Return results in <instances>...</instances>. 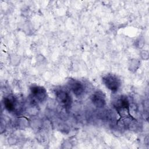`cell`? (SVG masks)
Masks as SVG:
<instances>
[{
	"label": "cell",
	"instance_id": "8992f818",
	"mask_svg": "<svg viewBox=\"0 0 149 149\" xmlns=\"http://www.w3.org/2000/svg\"><path fill=\"white\" fill-rule=\"evenodd\" d=\"M69 85L72 91L76 96H79L83 93L84 88L81 82L76 80H71L69 81Z\"/></svg>",
	"mask_w": 149,
	"mask_h": 149
},
{
	"label": "cell",
	"instance_id": "5b68a950",
	"mask_svg": "<svg viewBox=\"0 0 149 149\" xmlns=\"http://www.w3.org/2000/svg\"><path fill=\"white\" fill-rule=\"evenodd\" d=\"M55 95L58 101L62 105L67 107L70 104V97L69 94L63 90H57L55 92Z\"/></svg>",
	"mask_w": 149,
	"mask_h": 149
},
{
	"label": "cell",
	"instance_id": "52a82bcc",
	"mask_svg": "<svg viewBox=\"0 0 149 149\" xmlns=\"http://www.w3.org/2000/svg\"><path fill=\"white\" fill-rule=\"evenodd\" d=\"M4 106L9 111H13L15 108V100L13 97L9 96L4 99Z\"/></svg>",
	"mask_w": 149,
	"mask_h": 149
},
{
	"label": "cell",
	"instance_id": "6da1fadb",
	"mask_svg": "<svg viewBox=\"0 0 149 149\" xmlns=\"http://www.w3.org/2000/svg\"><path fill=\"white\" fill-rule=\"evenodd\" d=\"M113 106L120 116L119 122L124 126H130L136 119L130 113V104L127 98L125 96H119L113 101Z\"/></svg>",
	"mask_w": 149,
	"mask_h": 149
},
{
	"label": "cell",
	"instance_id": "277c9868",
	"mask_svg": "<svg viewBox=\"0 0 149 149\" xmlns=\"http://www.w3.org/2000/svg\"><path fill=\"white\" fill-rule=\"evenodd\" d=\"M93 104L97 108H102L106 104L105 95L101 91H96L91 97Z\"/></svg>",
	"mask_w": 149,
	"mask_h": 149
},
{
	"label": "cell",
	"instance_id": "3957f363",
	"mask_svg": "<svg viewBox=\"0 0 149 149\" xmlns=\"http://www.w3.org/2000/svg\"><path fill=\"white\" fill-rule=\"evenodd\" d=\"M31 93L33 97L39 102H43L47 97V92L45 89L41 86H32L30 87Z\"/></svg>",
	"mask_w": 149,
	"mask_h": 149
},
{
	"label": "cell",
	"instance_id": "7a4b0ae2",
	"mask_svg": "<svg viewBox=\"0 0 149 149\" xmlns=\"http://www.w3.org/2000/svg\"><path fill=\"white\" fill-rule=\"evenodd\" d=\"M105 87L112 91H117L121 85L120 80L115 74H108L102 77Z\"/></svg>",
	"mask_w": 149,
	"mask_h": 149
}]
</instances>
